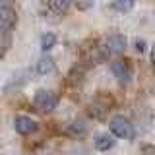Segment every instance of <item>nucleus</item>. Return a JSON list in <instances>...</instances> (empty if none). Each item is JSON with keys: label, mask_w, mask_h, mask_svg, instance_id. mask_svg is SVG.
Here are the masks:
<instances>
[{"label": "nucleus", "mask_w": 155, "mask_h": 155, "mask_svg": "<svg viewBox=\"0 0 155 155\" xmlns=\"http://www.w3.org/2000/svg\"><path fill=\"white\" fill-rule=\"evenodd\" d=\"M8 45H10V41H8L6 31H2V29H0V52H4V51H6Z\"/></svg>", "instance_id": "ddd939ff"}, {"label": "nucleus", "mask_w": 155, "mask_h": 155, "mask_svg": "<svg viewBox=\"0 0 155 155\" xmlns=\"http://www.w3.org/2000/svg\"><path fill=\"white\" fill-rule=\"evenodd\" d=\"M8 2H10V0H0V6H6Z\"/></svg>", "instance_id": "2eb2a0df"}, {"label": "nucleus", "mask_w": 155, "mask_h": 155, "mask_svg": "<svg viewBox=\"0 0 155 155\" xmlns=\"http://www.w3.org/2000/svg\"><path fill=\"white\" fill-rule=\"evenodd\" d=\"M110 72L118 78L122 84H126V81H130V78H132V74H130V68L124 64V62H113L110 64Z\"/></svg>", "instance_id": "6e6552de"}, {"label": "nucleus", "mask_w": 155, "mask_h": 155, "mask_svg": "<svg viewBox=\"0 0 155 155\" xmlns=\"http://www.w3.org/2000/svg\"><path fill=\"white\" fill-rule=\"evenodd\" d=\"M39 128V122L35 118H31V116H16L14 118V130L19 134V136H31L35 134Z\"/></svg>", "instance_id": "7ed1b4c3"}, {"label": "nucleus", "mask_w": 155, "mask_h": 155, "mask_svg": "<svg viewBox=\"0 0 155 155\" xmlns=\"http://www.w3.org/2000/svg\"><path fill=\"white\" fill-rule=\"evenodd\" d=\"M110 134H113L116 140H134L136 128L128 118H124V116H114V118L110 120Z\"/></svg>", "instance_id": "f257e3e1"}, {"label": "nucleus", "mask_w": 155, "mask_h": 155, "mask_svg": "<svg viewBox=\"0 0 155 155\" xmlns=\"http://www.w3.org/2000/svg\"><path fill=\"white\" fill-rule=\"evenodd\" d=\"M54 43H56V35L54 33H51V31H47V33H43L41 35V41H39V45H41V51H51L52 47H54Z\"/></svg>", "instance_id": "9d476101"}, {"label": "nucleus", "mask_w": 155, "mask_h": 155, "mask_svg": "<svg viewBox=\"0 0 155 155\" xmlns=\"http://www.w3.org/2000/svg\"><path fill=\"white\" fill-rule=\"evenodd\" d=\"M142 155H155V145H143L142 147Z\"/></svg>", "instance_id": "4468645a"}, {"label": "nucleus", "mask_w": 155, "mask_h": 155, "mask_svg": "<svg viewBox=\"0 0 155 155\" xmlns=\"http://www.w3.org/2000/svg\"><path fill=\"white\" fill-rule=\"evenodd\" d=\"M134 47H136V51H138L140 54H143V52H147V43H145L143 39H136Z\"/></svg>", "instance_id": "f8f14e48"}, {"label": "nucleus", "mask_w": 155, "mask_h": 155, "mask_svg": "<svg viewBox=\"0 0 155 155\" xmlns=\"http://www.w3.org/2000/svg\"><path fill=\"white\" fill-rule=\"evenodd\" d=\"M114 143H116V138L113 134H99L95 138V149L97 151H101V153H105V151H109V149H113L114 147Z\"/></svg>", "instance_id": "0eeeda50"}, {"label": "nucleus", "mask_w": 155, "mask_h": 155, "mask_svg": "<svg viewBox=\"0 0 155 155\" xmlns=\"http://www.w3.org/2000/svg\"><path fill=\"white\" fill-rule=\"evenodd\" d=\"M126 47H128V39H126V35H122V33H114V35H110L109 39H107V48L113 52H124Z\"/></svg>", "instance_id": "423d86ee"}, {"label": "nucleus", "mask_w": 155, "mask_h": 155, "mask_svg": "<svg viewBox=\"0 0 155 155\" xmlns=\"http://www.w3.org/2000/svg\"><path fill=\"white\" fill-rule=\"evenodd\" d=\"M27 81V72H18L16 76H14V80H10V84L6 85V89H12V87H19L23 85Z\"/></svg>", "instance_id": "9b49d317"}, {"label": "nucleus", "mask_w": 155, "mask_h": 155, "mask_svg": "<svg viewBox=\"0 0 155 155\" xmlns=\"http://www.w3.org/2000/svg\"><path fill=\"white\" fill-rule=\"evenodd\" d=\"M54 58H52L51 54H43L39 60L35 62V74L39 76H47V74H51V72H54Z\"/></svg>", "instance_id": "39448f33"}, {"label": "nucleus", "mask_w": 155, "mask_h": 155, "mask_svg": "<svg viewBox=\"0 0 155 155\" xmlns=\"http://www.w3.org/2000/svg\"><path fill=\"white\" fill-rule=\"evenodd\" d=\"M16 21H18V16L12 8L8 6H0V29L2 31H12L16 27Z\"/></svg>", "instance_id": "20e7f679"}, {"label": "nucleus", "mask_w": 155, "mask_h": 155, "mask_svg": "<svg viewBox=\"0 0 155 155\" xmlns=\"http://www.w3.org/2000/svg\"><path fill=\"white\" fill-rule=\"evenodd\" d=\"M136 6V0H110V8L118 14H128Z\"/></svg>", "instance_id": "1a4fd4ad"}, {"label": "nucleus", "mask_w": 155, "mask_h": 155, "mask_svg": "<svg viewBox=\"0 0 155 155\" xmlns=\"http://www.w3.org/2000/svg\"><path fill=\"white\" fill-rule=\"evenodd\" d=\"M33 103L39 110L43 113H51V110L56 109L58 105V95L51 89H37L35 91V97H33Z\"/></svg>", "instance_id": "f03ea898"}]
</instances>
